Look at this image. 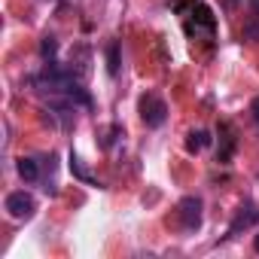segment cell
Instances as JSON below:
<instances>
[{
	"mask_svg": "<svg viewBox=\"0 0 259 259\" xmlns=\"http://www.w3.org/2000/svg\"><path fill=\"white\" fill-rule=\"evenodd\" d=\"M141 119H144L150 128H159V125H165V119H168V104H165L159 95L147 92V95L141 98Z\"/></svg>",
	"mask_w": 259,
	"mask_h": 259,
	"instance_id": "2",
	"label": "cell"
},
{
	"mask_svg": "<svg viewBox=\"0 0 259 259\" xmlns=\"http://www.w3.org/2000/svg\"><path fill=\"white\" fill-rule=\"evenodd\" d=\"M201 207H204V204H201L198 195H186V198L177 204V217H180V226H183L186 232H195V229L201 226V217H204Z\"/></svg>",
	"mask_w": 259,
	"mask_h": 259,
	"instance_id": "4",
	"label": "cell"
},
{
	"mask_svg": "<svg viewBox=\"0 0 259 259\" xmlns=\"http://www.w3.org/2000/svg\"><path fill=\"white\" fill-rule=\"evenodd\" d=\"M235 147H238V138H235V128L229 125V122H223L220 125V153H217V162H229L232 159V153H235Z\"/></svg>",
	"mask_w": 259,
	"mask_h": 259,
	"instance_id": "5",
	"label": "cell"
},
{
	"mask_svg": "<svg viewBox=\"0 0 259 259\" xmlns=\"http://www.w3.org/2000/svg\"><path fill=\"white\" fill-rule=\"evenodd\" d=\"M19 177L25 180V183H37L40 180V162L37 159H19Z\"/></svg>",
	"mask_w": 259,
	"mask_h": 259,
	"instance_id": "7",
	"label": "cell"
},
{
	"mask_svg": "<svg viewBox=\"0 0 259 259\" xmlns=\"http://www.w3.org/2000/svg\"><path fill=\"white\" fill-rule=\"evenodd\" d=\"M183 25H186V34L192 40H213V31H217V22L210 16V10L198 0H192V13L183 16Z\"/></svg>",
	"mask_w": 259,
	"mask_h": 259,
	"instance_id": "1",
	"label": "cell"
},
{
	"mask_svg": "<svg viewBox=\"0 0 259 259\" xmlns=\"http://www.w3.org/2000/svg\"><path fill=\"white\" fill-rule=\"evenodd\" d=\"M250 113H253V119H256V125H259V98H253V104H250Z\"/></svg>",
	"mask_w": 259,
	"mask_h": 259,
	"instance_id": "12",
	"label": "cell"
},
{
	"mask_svg": "<svg viewBox=\"0 0 259 259\" xmlns=\"http://www.w3.org/2000/svg\"><path fill=\"white\" fill-rule=\"evenodd\" d=\"M253 247H256V250H259V235H256V241H253Z\"/></svg>",
	"mask_w": 259,
	"mask_h": 259,
	"instance_id": "14",
	"label": "cell"
},
{
	"mask_svg": "<svg viewBox=\"0 0 259 259\" xmlns=\"http://www.w3.org/2000/svg\"><path fill=\"white\" fill-rule=\"evenodd\" d=\"M247 4H250V10H253V13H259V0H247Z\"/></svg>",
	"mask_w": 259,
	"mask_h": 259,
	"instance_id": "13",
	"label": "cell"
},
{
	"mask_svg": "<svg viewBox=\"0 0 259 259\" xmlns=\"http://www.w3.org/2000/svg\"><path fill=\"white\" fill-rule=\"evenodd\" d=\"M4 207H7V213H10L13 220H31L34 210H37V201H34L25 189H19V192H10V195H7Z\"/></svg>",
	"mask_w": 259,
	"mask_h": 259,
	"instance_id": "3",
	"label": "cell"
},
{
	"mask_svg": "<svg viewBox=\"0 0 259 259\" xmlns=\"http://www.w3.org/2000/svg\"><path fill=\"white\" fill-rule=\"evenodd\" d=\"M244 40L247 43H259V13H253V19L244 25Z\"/></svg>",
	"mask_w": 259,
	"mask_h": 259,
	"instance_id": "11",
	"label": "cell"
},
{
	"mask_svg": "<svg viewBox=\"0 0 259 259\" xmlns=\"http://www.w3.org/2000/svg\"><path fill=\"white\" fill-rule=\"evenodd\" d=\"M210 132H204V128H198V132H189V138H186V150L189 153H201V150H207L210 147Z\"/></svg>",
	"mask_w": 259,
	"mask_h": 259,
	"instance_id": "6",
	"label": "cell"
},
{
	"mask_svg": "<svg viewBox=\"0 0 259 259\" xmlns=\"http://www.w3.org/2000/svg\"><path fill=\"white\" fill-rule=\"evenodd\" d=\"M70 171H73V177H79L82 183H95V177H92V174H89V171L82 168L79 156H73V153H70Z\"/></svg>",
	"mask_w": 259,
	"mask_h": 259,
	"instance_id": "10",
	"label": "cell"
},
{
	"mask_svg": "<svg viewBox=\"0 0 259 259\" xmlns=\"http://www.w3.org/2000/svg\"><path fill=\"white\" fill-rule=\"evenodd\" d=\"M107 70H110V76L119 73V43H110L107 46Z\"/></svg>",
	"mask_w": 259,
	"mask_h": 259,
	"instance_id": "9",
	"label": "cell"
},
{
	"mask_svg": "<svg viewBox=\"0 0 259 259\" xmlns=\"http://www.w3.org/2000/svg\"><path fill=\"white\" fill-rule=\"evenodd\" d=\"M253 220H256V210H253V204L247 201V204H244V207L238 210V217H235V223L229 226V235H238V229H241V226L247 229V226H250Z\"/></svg>",
	"mask_w": 259,
	"mask_h": 259,
	"instance_id": "8",
	"label": "cell"
}]
</instances>
